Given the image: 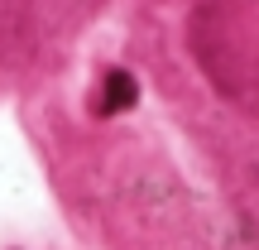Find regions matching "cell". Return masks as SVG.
Returning a JSON list of instances; mask_svg holds the SVG:
<instances>
[{
	"instance_id": "cell-1",
	"label": "cell",
	"mask_w": 259,
	"mask_h": 250,
	"mask_svg": "<svg viewBox=\"0 0 259 250\" xmlns=\"http://www.w3.org/2000/svg\"><path fill=\"white\" fill-rule=\"evenodd\" d=\"M139 101V82L125 73V67H115V73H106V96H101V111L115 116V111H130V106Z\"/></svg>"
}]
</instances>
